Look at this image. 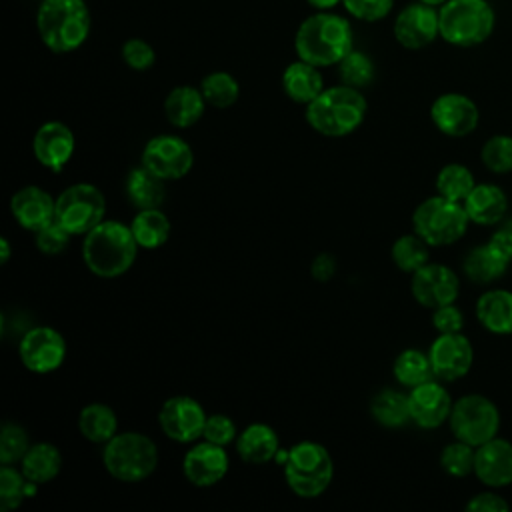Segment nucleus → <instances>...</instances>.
Here are the masks:
<instances>
[{
	"label": "nucleus",
	"instance_id": "nucleus-15",
	"mask_svg": "<svg viewBox=\"0 0 512 512\" xmlns=\"http://www.w3.org/2000/svg\"><path fill=\"white\" fill-rule=\"evenodd\" d=\"M440 36L438 10L424 2H412L394 20V38L408 50L430 46Z\"/></svg>",
	"mask_w": 512,
	"mask_h": 512
},
{
	"label": "nucleus",
	"instance_id": "nucleus-49",
	"mask_svg": "<svg viewBox=\"0 0 512 512\" xmlns=\"http://www.w3.org/2000/svg\"><path fill=\"white\" fill-rule=\"evenodd\" d=\"M336 268H338V264H336L334 256L328 254V252H322V254H318V256L312 260L310 272H312L314 280H318V282H328V280L336 274Z\"/></svg>",
	"mask_w": 512,
	"mask_h": 512
},
{
	"label": "nucleus",
	"instance_id": "nucleus-3",
	"mask_svg": "<svg viewBox=\"0 0 512 512\" xmlns=\"http://www.w3.org/2000/svg\"><path fill=\"white\" fill-rule=\"evenodd\" d=\"M366 98L348 84L324 88L306 104V122L322 136L340 138L352 134L366 118Z\"/></svg>",
	"mask_w": 512,
	"mask_h": 512
},
{
	"label": "nucleus",
	"instance_id": "nucleus-44",
	"mask_svg": "<svg viewBox=\"0 0 512 512\" xmlns=\"http://www.w3.org/2000/svg\"><path fill=\"white\" fill-rule=\"evenodd\" d=\"M122 60L132 70H148L156 60L154 48L142 38H130L122 44Z\"/></svg>",
	"mask_w": 512,
	"mask_h": 512
},
{
	"label": "nucleus",
	"instance_id": "nucleus-17",
	"mask_svg": "<svg viewBox=\"0 0 512 512\" xmlns=\"http://www.w3.org/2000/svg\"><path fill=\"white\" fill-rule=\"evenodd\" d=\"M430 118L442 134L462 138L476 130L480 112L472 98L458 92H446L432 102Z\"/></svg>",
	"mask_w": 512,
	"mask_h": 512
},
{
	"label": "nucleus",
	"instance_id": "nucleus-24",
	"mask_svg": "<svg viewBox=\"0 0 512 512\" xmlns=\"http://www.w3.org/2000/svg\"><path fill=\"white\" fill-rule=\"evenodd\" d=\"M280 448L272 426L254 422L248 424L236 438V452L246 464H266L276 458Z\"/></svg>",
	"mask_w": 512,
	"mask_h": 512
},
{
	"label": "nucleus",
	"instance_id": "nucleus-7",
	"mask_svg": "<svg viewBox=\"0 0 512 512\" xmlns=\"http://www.w3.org/2000/svg\"><path fill=\"white\" fill-rule=\"evenodd\" d=\"M282 466L286 484L300 498H318L326 492L334 476V464L328 450L312 440L294 444L286 452Z\"/></svg>",
	"mask_w": 512,
	"mask_h": 512
},
{
	"label": "nucleus",
	"instance_id": "nucleus-52",
	"mask_svg": "<svg viewBox=\"0 0 512 512\" xmlns=\"http://www.w3.org/2000/svg\"><path fill=\"white\" fill-rule=\"evenodd\" d=\"M10 254H12V248H10L8 238H0V262L6 264L10 260Z\"/></svg>",
	"mask_w": 512,
	"mask_h": 512
},
{
	"label": "nucleus",
	"instance_id": "nucleus-47",
	"mask_svg": "<svg viewBox=\"0 0 512 512\" xmlns=\"http://www.w3.org/2000/svg\"><path fill=\"white\" fill-rule=\"evenodd\" d=\"M432 324L438 330V334H450V332H462L464 328V316L460 308L452 304H444L432 310Z\"/></svg>",
	"mask_w": 512,
	"mask_h": 512
},
{
	"label": "nucleus",
	"instance_id": "nucleus-53",
	"mask_svg": "<svg viewBox=\"0 0 512 512\" xmlns=\"http://www.w3.org/2000/svg\"><path fill=\"white\" fill-rule=\"evenodd\" d=\"M420 2H424V4H428V6H434V8H440V6L446 4L448 0H420Z\"/></svg>",
	"mask_w": 512,
	"mask_h": 512
},
{
	"label": "nucleus",
	"instance_id": "nucleus-31",
	"mask_svg": "<svg viewBox=\"0 0 512 512\" xmlns=\"http://www.w3.org/2000/svg\"><path fill=\"white\" fill-rule=\"evenodd\" d=\"M78 430L88 442L106 444L110 438L118 434L116 412L102 402L86 404L78 416Z\"/></svg>",
	"mask_w": 512,
	"mask_h": 512
},
{
	"label": "nucleus",
	"instance_id": "nucleus-29",
	"mask_svg": "<svg viewBox=\"0 0 512 512\" xmlns=\"http://www.w3.org/2000/svg\"><path fill=\"white\" fill-rule=\"evenodd\" d=\"M20 470L34 484H46L54 480L62 470V454L50 442L30 444L28 452L20 460Z\"/></svg>",
	"mask_w": 512,
	"mask_h": 512
},
{
	"label": "nucleus",
	"instance_id": "nucleus-1",
	"mask_svg": "<svg viewBox=\"0 0 512 512\" xmlns=\"http://www.w3.org/2000/svg\"><path fill=\"white\" fill-rule=\"evenodd\" d=\"M352 40V26L344 16L318 10L298 26L294 50L300 60L324 68L340 64L354 50Z\"/></svg>",
	"mask_w": 512,
	"mask_h": 512
},
{
	"label": "nucleus",
	"instance_id": "nucleus-33",
	"mask_svg": "<svg viewBox=\"0 0 512 512\" xmlns=\"http://www.w3.org/2000/svg\"><path fill=\"white\" fill-rule=\"evenodd\" d=\"M372 418L386 428H400L410 420L408 394H402L392 388L380 390L370 402Z\"/></svg>",
	"mask_w": 512,
	"mask_h": 512
},
{
	"label": "nucleus",
	"instance_id": "nucleus-41",
	"mask_svg": "<svg viewBox=\"0 0 512 512\" xmlns=\"http://www.w3.org/2000/svg\"><path fill=\"white\" fill-rule=\"evenodd\" d=\"M30 448V438L24 426L16 422H4L0 430V462L14 464L24 458Z\"/></svg>",
	"mask_w": 512,
	"mask_h": 512
},
{
	"label": "nucleus",
	"instance_id": "nucleus-42",
	"mask_svg": "<svg viewBox=\"0 0 512 512\" xmlns=\"http://www.w3.org/2000/svg\"><path fill=\"white\" fill-rule=\"evenodd\" d=\"M342 84H348L352 88H364L374 80V62L358 50H352L344 60L338 64Z\"/></svg>",
	"mask_w": 512,
	"mask_h": 512
},
{
	"label": "nucleus",
	"instance_id": "nucleus-9",
	"mask_svg": "<svg viewBox=\"0 0 512 512\" xmlns=\"http://www.w3.org/2000/svg\"><path fill=\"white\" fill-rule=\"evenodd\" d=\"M104 194L88 182H78L64 188L56 198V220L72 234L86 236L104 222Z\"/></svg>",
	"mask_w": 512,
	"mask_h": 512
},
{
	"label": "nucleus",
	"instance_id": "nucleus-4",
	"mask_svg": "<svg viewBox=\"0 0 512 512\" xmlns=\"http://www.w3.org/2000/svg\"><path fill=\"white\" fill-rule=\"evenodd\" d=\"M36 24L42 44L56 54H66L86 42L90 10L84 0H42Z\"/></svg>",
	"mask_w": 512,
	"mask_h": 512
},
{
	"label": "nucleus",
	"instance_id": "nucleus-40",
	"mask_svg": "<svg viewBox=\"0 0 512 512\" xmlns=\"http://www.w3.org/2000/svg\"><path fill=\"white\" fill-rule=\"evenodd\" d=\"M482 164L494 172L504 174L512 170V136L508 134H496L488 138L480 150Z\"/></svg>",
	"mask_w": 512,
	"mask_h": 512
},
{
	"label": "nucleus",
	"instance_id": "nucleus-32",
	"mask_svg": "<svg viewBox=\"0 0 512 512\" xmlns=\"http://www.w3.org/2000/svg\"><path fill=\"white\" fill-rule=\"evenodd\" d=\"M130 230L140 248L154 250L166 244L170 236V220L160 208L138 210L130 222Z\"/></svg>",
	"mask_w": 512,
	"mask_h": 512
},
{
	"label": "nucleus",
	"instance_id": "nucleus-27",
	"mask_svg": "<svg viewBox=\"0 0 512 512\" xmlns=\"http://www.w3.org/2000/svg\"><path fill=\"white\" fill-rule=\"evenodd\" d=\"M476 318L492 334H512V292L494 288L480 294Z\"/></svg>",
	"mask_w": 512,
	"mask_h": 512
},
{
	"label": "nucleus",
	"instance_id": "nucleus-21",
	"mask_svg": "<svg viewBox=\"0 0 512 512\" xmlns=\"http://www.w3.org/2000/svg\"><path fill=\"white\" fill-rule=\"evenodd\" d=\"M474 474L490 488L512 484V442L494 436L492 440L476 446Z\"/></svg>",
	"mask_w": 512,
	"mask_h": 512
},
{
	"label": "nucleus",
	"instance_id": "nucleus-14",
	"mask_svg": "<svg viewBox=\"0 0 512 512\" xmlns=\"http://www.w3.org/2000/svg\"><path fill=\"white\" fill-rule=\"evenodd\" d=\"M410 290L418 304L434 310L438 306L456 302L460 292V280L452 268L428 262L412 272Z\"/></svg>",
	"mask_w": 512,
	"mask_h": 512
},
{
	"label": "nucleus",
	"instance_id": "nucleus-2",
	"mask_svg": "<svg viewBox=\"0 0 512 512\" xmlns=\"http://www.w3.org/2000/svg\"><path fill=\"white\" fill-rule=\"evenodd\" d=\"M138 248L130 224L104 220L84 236L82 258L94 276L118 278L132 268Z\"/></svg>",
	"mask_w": 512,
	"mask_h": 512
},
{
	"label": "nucleus",
	"instance_id": "nucleus-25",
	"mask_svg": "<svg viewBox=\"0 0 512 512\" xmlns=\"http://www.w3.org/2000/svg\"><path fill=\"white\" fill-rule=\"evenodd\" d=\"M282 90L290 100L298 104H310L324 90V78L318 66L298 58L284 68Z\"/></svg>",
	"mask_w": 512,
	"mask_h": 512
},
{
	"label": "nucleus",
	"instance_id": "nucleus-37",
	"mask_svg": "<svg viewBox=\"0 0 512 512\" xmlns=\"http://www.w3.org/2000/svg\"><path fill=\"white\" fill-rule=\"evenodd\" d=\"M392 262L402 270V272H416L418 268H422L424 264H428V256H430V244L414 234H404L400 238H396V242L392 244Z\"/></svg>",
	"mask_w": 512,
	"mask_h": 512
},
{
	"label": "nucleus",
	"instance_id": "nucleus-6",
	"mask_svg": "<svg viewBox=\"0 0 512 512\" xmlns=\"http://www.w3.org/2000/svg\"><path fill=\"white\" fill-rule=\"evenodd\" d=\"M102 462L106 472L120 482H142L158 466V448L140 432H120L104 444Z\"/></svg>",
	"mask_w": 512,
	"mask_h": 512
},
{
	"label": "nucleus",
	"instance_id": "nucleus-46",
	"mask_svg": "<svg viewBox=\"0 0 512 512\" xmlns=\"http://www.w3.org/2000/svg\"><path fill=\"white\" fill-rule=\"evenodd\" d=\"M342 4L354 18L378 22L390 14L394 0H342Z\"/></svg>",
	"mask_w": 512,
	"mask_h": 512
},
{
	"label": "nucleus",
	"instance_id": "nucleus-23",
	"mask_svg": "<svg viewBox=\"0 0 512 512\" xmlns=\"http://www.w3.org/2000/svg\"><path fill=\"white\" fill-rule=\"evenodd\" d=\"M462 204L466 208L470 222L480 226L498 224L508 210V198L504 190L496 184H486V182L476 184Z\"/></svg>",
	"mask_w": 512,
	"mask_h": 512
},
{
	"label": "nucleus",
	"instance_id": "nucleus-10",
	"mask_svg": "<svg viewBox=\"0 0 512 512\" xmlns=\"http://www.w3.org/2000/svg\"><path fill=\"white\" fill-rule=\"evenodd\" d=\"M448 422L454 438L476 448L498 434L500 412L490 398L482 394H466L454 402Z\"/></svg>",
	"mask_w": 512,
	"mask_h": 512
},
{
	"label": "nucleus",
	"instance_id": "nucleus-36",
	"mask_svg": "<svg viewBox=\"0 0 512 512\" xmlns=\"http://www.w3.org/2000/svg\"><path fill=\"white\" fill-rule=\"evenodd\" d=\"M474 186L476 182L472 172L458 162L442 166L436 176V192L454 202H464Z\"/></svg>",
	"mask_w": 512,
	"mask_h": 512
},
{
	"label": "nucleus",
	"instance_id": "nucleus-43",
	"mask_svg": "<svg viewBox=\"0 0 512 512\" xmlns=\"http://www.w3.org/2000/svg\"><path fill=\"white\" fill-rule=\"evenodd\" d=\"M34 234H36V248L46 256H56L62 250H66L70 244V236H72L56 218L52 222L44 224Z\"/></svg>",
	"mask_w": 512,
	"mask_h": 512
},
{
	"label": "nucleus",
	"instance_id": "nucleus-19",
	"mask_svg": "<svg viewBox=\"0 0 512 512\" xmlns=\"http://www.w3.org/2000/svg\"><path fill=\"white\" fill-rule=\"evenodd\" d=\"M182 472H184L186 480L198 488L214 486L228 472V454H226L224 446L204 440L200 444H194L184 454Z\"/></svg>",
	"mask_w": 512,
	"mask_h": 512
},
{
	"label": "nucleus",
	"instance_id": "nucleus-38",
	"mask_svg": "<svg viewBox=\"0 0 512 512\" xmlns=\"http://www.w3.org/2000/svg\"><path fill=\"white\" fill-rule=\"evenodd\" d=\"M200 90L206 102L214 108H230L240 96V84L228 72H210L202 78Z\"/></svg>",
	"mask_w": 512,
	"mask_h": 512
},
{
	"label": "nucleus",
	"instance_id": "nucleus-12",
	"mask_svg": "<svg viewBox=\"0 0 512 512\" xmlns=\"http://www.w3.org/2000/svg\"><path fill=\"white\" fill-rule=\"evenodd\" d=\"M18 354L26 370L48 374L62 366L66 358V340L56 328L34 326L22 336Z\"/></svg>",
	"mask_w": 512,
	"mask_h": 512
},
{
	"label": "nucleus",
	"instance_id": "nucleus-39",
	"mask_svg": "<svg viewBox=\"0 0 512 512\" xmlns=\"http://www.w3.org/2000/svg\"><path fill=\"white\" fill-rule=\"evenodd\" d=\"M474 456H476V448L456 438V442L446 444L444 450L440 452V466L446 474L462 478L474 472Z\"/></svg>",
	"mask_w": 512,
	"mask_h": 512
},
{
	"label": "nucleus",
	"instance_id": "nucleus-45",
	"mask_svg": "<svg viewBox=\"0 0 512 512\" xmlns=\"http://www.w3.org/2000/svg\"><path fill=\"white\" fill-rule=\"evenodd\" d=\"M202 438L212 444H218V446H228L230 442H234L238 438V430H236V424L232 418H228L224 414H212L206 418Z\"/></svg>",
	"mask_w": 512,
	"mask_h": 512
},
{
	"label": "nucleus",
	"instance_id": "nucleus-22",
	"mask_svg": "<svg viewBox=\"0 0 512 512\" xmlns=\"http://www.w3.org/2000/svg\"><path fill=\"white\" fill-rule=\"evenodd\" d=\"M10 212L24 230L36 232L56 218V198L40 186H24L10 198Z\"/></svg>",
	"mask_w": 512,
	"mask_h": 512
},
{
	"label": "nucleus",
	"instance_id": "nucleus-30",
	"mask_svg": "<svg viewBox=\"0 0 512 512\" xmlns=\"http://www.w3.org/2000/svg\"><path fill=\"white\" fill-rule=\"evenodd\" d=\"M508 260L490 244H480L476 248H472L464 262H462V268H464V274L476 282V284H488V282H494L498 280L500 276H504L506 268H508Z\"/></svg>",
	"mask_w": 512,
	"mask_h": 512
},
{
	"label": "nucleus",
	"instance_id": "nucleus-20",
	"mask_svg": "<svg viewBox=\"0 0 512 512\" xmlns=\"http://www.w3.org/2000/svg\"><path fill=\"white\" fill-rule=\"evenodd\" d=\"M32 152L44 168L60 172L74 154V134L64 122H44L32 138Z\"/></svg>",
	"mask_w": 512,
	"mask_h": 512
},
{
	"label": "nucleus",
	"instance_id": "nucleus-50",
	"mask_svg": "<svg viewBox=\"0 0 512 512\" xmlns=\"http://www.w3.org/2000/svg\"><path fill=\"white\" fill-rule=\"evenodd\" d=\"M508 262H512V228L504 222L488 240Z\"/></svg>",
	"mask_w": 512,
	"mask_h": 512
},
{
	"label": "nucleus",
	"instance_id": "nucleus-51",
	"mask_svg": "<svg viewBox=\"0 0 512 512\" xmlns=\"http://www.w3.org/2000/svg\"><path fill=\"white\" fill-rule=\"evenodd\" d=\"M312 8H316V10H330V8H334L336 4H340L342 0H306Z\"/></svg>",
	"mask_w": 512,
	"mask_h": 512
},
{
	"label": "nucleus",
	"instance_id": "nucleus-48",
	"mask_svg": "<svg viewBox=\"0 0 512 512\" xmlns=\"http://www.w3.org/2000/svg\"><path fill=\"white\" fill-rule=\"evenodd\" d=\"M508 508L510 504L496 492H480L466 504V510L470 512H506Z\"/></svg>",
	"mask_w": 512,
	"mask_h": 512
},
{
	"label": "nucleus",
	"instance_id": "nucleus-28",
	"mask_svg": "<svg viewBox=\"0 0 512 512\" xmlns=\"http://www.w3.org/2000/svg\"><path fill=\"white\" fill-rule=\"evenodd\" d=\"M164 182L166 180H162L160 176H156L154 172H150L146 166L140 164L138 168L130 170V174L126 176L124 190L134 208L138 210L160 208L166 198Z\"/></svg>",
	"mask_w": 512,
	"mask_h": 512
},
{
	"label": "nucleus",
	"instance_id": "nucleus-16",
	"mask_svg": "<svg viewBox=\"0 0 512 512\" xmlns=\"http://www.w3.org/2000/svg\"><path fill=\"white\" fill-rule=\"evenodd\" d=\"M434 376L444 382L458 380L468 374L474 362V348L462 332L440 334L428 350Z\"/></svg>",
	"mask_w": 512,
	"mask_h": 512
},
{
	"label": "nucleus",
	"instance_id": "nucleus-8",
	"mask_svg": "<svg viewBox=\"0 0 512 512\" xmlns=\"http://www.w3.org/2000/svg\"><path fill=\"white\" fill-rule=\"evenodd\" d=\"M468 214L462 202L444 196H430L420 202L412 214V226L430 246H448L458 242L468 230Z\"/></svg>",
	"mask_w": 512,
	"mask_h": 512
},
{
	"label": "nucleus",
	"instance_id": "nucleus-26",
	"mask_svg": "<svg viewBox=\"0 0 512 512\" xmlns=\"http://www.w3.org/2000/svg\"><path fill=\"white\" fill-rule=\"evenodd\" d=\"M206 98L200 88L194 86H176L168 92L164 100V114L168 122L176 128H190L196 124L206 108Z\"/></svg>",
	"mask_w": 512,
	"mask_h": 512
},
{
	"label": "nucleus",
	"instance_id": "nucleus-18",
	"mask_svg": "<svg viewBox=\"0 0 512 512\" xmlns=\"http://www.w3.org/2000/svg\"><path fill=\"white\" fill-rule=\"evenodd\" d=\"M408 404H410V420L416 426L426 430L442 426L450 418V412L454 406L450 392L434 378L410 388Z\"/></svg>",
	"mask_w": 512,
	"mask_h": 512
},
{
	"label": "nucleus",
	"instance_id": "nucleus-34",
	"mask_svg": "<svg viewBox=\"0 0 512 512\" xmlns=\"http://www.w3.org/2000/svg\"><path fill=\"white\" fill-rule=\"evenodd\" d=\"M392 372H394L396 382L408 390L436 378L428 354H424L422 350H416V348L402 350L394 360Z\"/></svg>",
	"mask_w": 512,
	"mask_h": 512
},
{
	"label": "nucleus",
	"instance_id": "nucleus-13",
	"mask_svg": "<svg viewBox=\"0 0 512 512\" xmlns=\"http://www.w3.org/2000/svg\"><path fill=\"white\" fill-rule=\"evenodd\" d=\"M206 412L198 400L192 396H172L158 412V424L162 432L180 444H190L198 440L204 432Z\"/></svg>",
	"mask_w": 512,
	"mask_h": 512
},
{
	"label": "nucleus",
	"instance_id": "nucleus-11",
	"mask_svg": "<svg viewBox=\"0 0 512 512\" xmlns=\"http://www.w3.org/2000/svg\"><path fill=\"white\" fill-rule=\"evenodd\" d=\"M142 166L162 180H180L194 166L190 144L174 134H160L146 142L142 150Z\"/></svg>",
	"mask_w": 512,
	"mask_h": 512
},
{
	"label": "nucleus",
	"instance_id": "nucleus-5",
	"mask_svg": "<svg viewBox=\"0 0 512 512\" xmlns=\"http://www.w3.org/2000/svg\"><path fill=\"white\" fill-rule=\"evenodd\" d=\"M440 38L452 46L472 48L490 38L496 24L488 0H448L438 8Z\"/></svg>",
	"mask_w": 512,
	"mask_h": 512
},
{
	"label": "nucleus",
	"instance_id": "nucleus-35",
	"mask_svg": "<svg viewBox=\"0 0 512 512\" xmlns=\"http://www.w3.org/2000/svg\"><path fill=\"white\" fill-rule=\"evenodd\" d=\"M38 484L30 482L22 470L12 464H2L0 468V510L10 512L18 508L26 498L34 496Z\"/></svg>",
	"mask_w": 512,
	"mask_h": 512
}]
</instances>
